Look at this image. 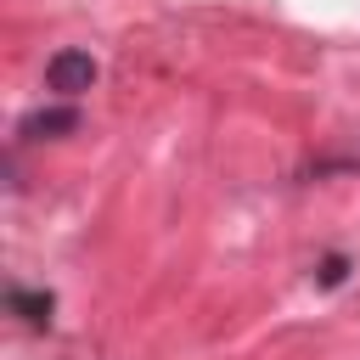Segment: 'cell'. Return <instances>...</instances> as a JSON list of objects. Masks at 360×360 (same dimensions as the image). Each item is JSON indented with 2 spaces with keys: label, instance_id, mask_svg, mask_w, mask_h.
<instances>
[{
  "label": "cell",
  "instance_id": "1",
  "mask_svg": "<svg viewBox=\"0 0 360 360\" xmlns=\"http://www.w3.org/2000/svg\"><path fill=\"white\" fill-rule=\"evenodd\" d=\"M45 84H51L56 96L90 90V84H96V56H90V51H56V56L45 62Z\"/></svg>",
  "mask_w": 360,
  "mask_h": 360
},
{
  "label": "cell",
  "instance_id": "2",
  "mask_svg": "<svg viewBox=\"0 0 360 360\" xmlns=\"http://www.w3.org/2000/svg\"><path fill=\"white\" fill-rule=\"evenodd\" d=\"M62 129H79L73 107H39V112L22 118V141H45V135H62Z\"/></svg>",
  "mask_w": 360,
  "mask_h": 360
},
{
  "label": "cell",
  "instance_id": "3",
  "mask_svg": "<svg viewBox=\"0 0 360 360\" xmlns=\"http://www.w3.org/2000/svg\"><path fill=\"white\" fill-rule=\"evenodd\" d=\"M11 309L39 326V321H51V292H22V287H11Z\"/></svg>",
  "mask_w": 360,
  "mask_h": 360
},
{
  "label": "cell",
  "instance_id": "4",
  "mask_svg": "<svg viewBox=\"0 0 360 360\" xmlns=\"http://www.w3.org/2000/svg\"><path fill=\"white\" fill-rule=\"evenodd\" d=\"M321 281L338 287V281H343V259H326V264H321Z\"/></svg>",
  "mask_w": 360,
  "mask_h": 360
}]
</instances>
